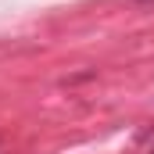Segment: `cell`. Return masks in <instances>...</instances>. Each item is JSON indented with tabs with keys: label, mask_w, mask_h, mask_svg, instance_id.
Wrapping results in <instances>:
<instances>
[{
	"label": "cell",
	"mask_w": 154,
	"mask_h": 154,
	"mask_svg": "<svg viewBox=\"0 0 154 154\" xmlns=\"http://www.w3.org/2000/svg\"><path fill=\"white\" fill-rule=\"evenodd\" d=\"M0 154H7V151H4V143H0Z\"/></svg>",
	"instance_id": "obj_1"
}]
</instances>
